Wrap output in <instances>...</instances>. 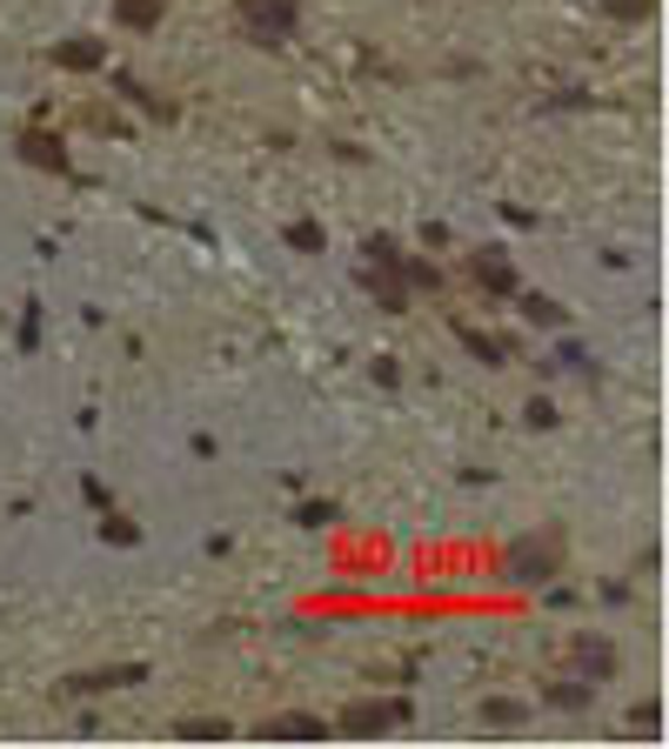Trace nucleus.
Listing matches in <instances>:
<instances>
[{
	"label": "nucleus",
	"instance_id": "6e6552de",
	"mask_svg": "<svg viewBox=\"0 0 669 749\" xmlns=\"http://www.w3.org/2000/svg\"><path fill=\"white\" fill-rule=\"evenodd\" d=\"M576 662L589 669V676H609V669H616V649H609V643H576Z\"/></svg>",
	"mask_w": 669,
	"mask_h": 749
},
{
	"label": "nucleus",
	"instance_id": "20e7f679",
	"mask_svg": "<svg viewBox=\"0 0 669 749\" xmlns=\"http://www.w3.org/2000/svg\"><path fill=\"white\" fill-rule=\"evenodd\" d=\"M21 154H27V162H34V168H54V175L67 168V154H61V141H48L41 128H27V134H21Z\"/></svg>",
	"mask_w": 669,
	"mask_h": 749
},
{
	"label": "nucleus",
	"instance_id": "f8f14e48",
	"mask_svg": "<svg viewBox=\"0 0 669 749\" xmlns=\"http://www.w3.org/2000/svg\"><path fill=\"white\" fill-rule=\"evenodd\" d=\"M523 308H529V314H536V322H549V328H556V322H563V308H556V301H542V295H529V301H523Z\"/></svg>",
	"mask_w": 669,
	"mask_h": 749
},
{
	"label": "nucleus",
	"instance_id": "0eeeda50",
	"mask_svg": "<svg viewBox=\"0 0 669 749\" xmlns=\"http://www.w3.org/2000/svg\"><path fill=\"white\" fill-rule=\"evenodd\" d=\"M175 736L181 742H228V723L221 716H188V723H175Z\"/></svg>",
	"mask_w": 669,
	"mask_h": 749
},
{
	"label": "nucleus",
	"instance_id": "f257e3e1",
	"mask_svg": "<svg viewBox=\"0 0 669 749\" xmlns=\"http://www.w3.org/2000/svg\"><path fill=\"white\" fill-rule=\"evenodd\" d=\"M295 21H301L295 0H242V27L255 34V41H268V48H282L295 34Z\"/></svg>",
	"mask_w": 669,
	"mask_h": 749
},
{
	"label": "nucleus",
	"instance_id": "9d476101",
	"mask_svg": "<svg viewBox=\"0 0 669 749\" xmlns=\"http://www.w3.org/2000/svg\"><path fill=\"white\" fill-rule=\"evenodd\" d=\"M288 248L314 255V248H322V228H314V221H295V228H288Z\"/></svg>",
	"mask_w": 669,
	"mask_h": 749
},
{
	"label": "nucleus",
	"instance_id": "9b49d317",
	"mask_svg": "<svg viewBox=\"0 0 669 749\" xmlns=\"http://www.w3.org/2000/svg\"><path fill=\"white\" fill-rule=\"evenodd\" d=\"M603 8H609L616 21H643V14L656 8V0H603Z\"/></svg>",
	"mask_w": 669,
	"mask_h": 749
},
{
	"label": "nucleus",
	"instance_id": "f03ea898",
	"mask_svg": "<svg viewBox=\"0 0 669 749\" xmlns=\"http://www.w3.org/2000/svg\"><path fill=\"white\" fill-rule=\"evenodd\" d=\"M402 716H409L402 702H348L335 729H342V736H382L388 723H402Z\"/></svg>",
	"mask_w": 669,
	"mask_h": 749
},
{
	"label": "nucleus",
	"instance_id": "7ed1b4c3",
	"mask_svg": "<svg viewBox=\"0 0 669 749\" xmlns=\"http://www.w3.org/2000/svg\"><path fill=\"white\" fill-rule=\"evenodd\" d=\"M255 742H329V723L322 716H268L255 729Z\"/></svg>",
	"mask_w": 669,
	"mask_h": 749
},
{
	"label": "nucleus",
	"instance_id": "39448f33",
	"mask_svg": "<svg viewBox=\"0 0 669 749\" xmlns=\"http://www.w3.org/2000/svg\"><path fill=\"white\" fill-rule=\"evenodd\" d=\"M114 14H121V27L147 34V27H162V0H114Z\"/></svg>",
	"mask_w": 669,
	"mask_h": 749
},
{
	"label": "nucleus",
	"instance_id": "423d86ee",
	"mask_svg": "<svg viewBox=\"0 0 669 749\" xmlns=\"http://www.w3.org/2000/svg\"><path fill=\"white\" fill-rule=\"evenodd\" d=\"M476 282H483L489 295H516V274H509L502 255H483V261H476Z\"/></svg>",
	"mask_w": 669,
	"mask_h": 749
},
{
	"label": "nucleus",
	"instance_id": "1a4fd4ad",
	"mask_svg": "<svg viewBox=\"0 0 669 749\" xmlns=\"http://www.w3.org/2000/svg\"><path fill=\"white\" fill-rule=\"evenodd\" d=\"M54 61L61 67H101V48L94 41H67V48H54Z\"/></svg>",
	"mask_w": 669,
	"mask_h": 749
},
{
	"label": "nucleus",
	"instance_id": "ddd939ff",
	"mask_svg": "<svg viewBox=\"0 0 669 749\" xmlns=\"http://www.w3.org/2000/svg\"><path fill=\"white\" fill-rule=\"evenodd\" d=\"M489 723H523V702H489Z\"/></svg>",
	"mask_w": 669,
	"mask_h": 749
}]
</instances>
